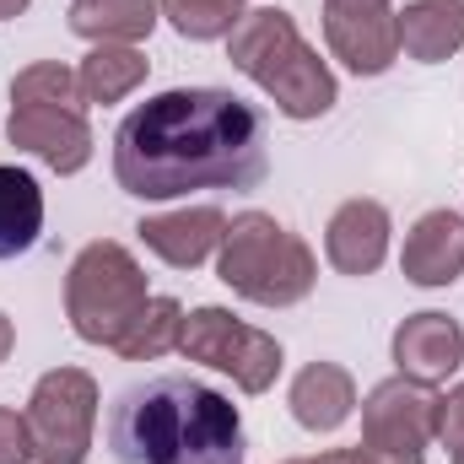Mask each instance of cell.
<instances>
[{
	"label": "cell",
	"instance_id": "1",
	"mask_svg": "<svg viewBox=\"0 0 464 464\" xmlns=\"http://www.w3.org/2000/svg\"><path fill=\"white\" fill-rule=\"evenodd\" d=\"M270 173L265 114L227 87H168L114 130V179L135 200L254 189Z\"/></svg>",
	"mask_w": 464,
	"mask_h": 464
},
{
	"label": "cell",
	"instance_id": "2",
	"mask_svg": "<svg viewBox=\"0 0 464 464\" xmlns=\"http://www.w3.org/2000/svg\"><path fill=\"white\" fill-rule=\"evenodd\" d=\"M109 449L119 464H248L237 405L189 372L130 383L109 411Z\"/></svg>",
	"mask_w": 464,
	"mask_h": 464
},
{
	"label": "cell",
	"instance_id": "3",
	"mask_svg": "<svg viewBox=\"0 0 464 464\" xmlns=\"http://www.w3.org/2000/svg\"><path fill=\"white\" fill-rule=\"evenodd\" d=\"M227 60L276 103V114L297 119H324L341 103V82L335 71L319 60V49L303 38L297 16L281 5H254L243 11V22L227 38Z\"/></svg>",
	"mask_w": 464,
	"mask_h": 464
},
{
	"label": "cell",
	"instance_id": "4",
	"mask_svg": "<svg viewBox=\"0 0 464 464\" xmlns=\"http://www.w3.org/2000/svg\"><path fill=\"white\" fill-rule=\"evenodd\" d=\"M217 281L232 297L259 303V308H297L314 281H319V259L314 248L276 222L270 211H243L232 217L217 248Z\"/></svg>",
	"mask_w": 464,
	"mask_h": 464
},
{
	"label": "cell",
	"instance_id": "5",
	"mask_svg": "<svg viewBox=\"0 0 464 464\" xmlns=\"http://www.w3.org/2000/svg\"><path fill=\"white\" fill-rule=\"evenodd\" d=\"M146 297L151 292H146L140 259L114 237L87 243L65 270V319H71L76 341H87V346H114Z\"/></svg>",
	"mask_w": 464,
	"mask_h": 464
},
{
	"label": "cell",
	"instance_id": "6",
	"mask_svg": "<svg viewBox=\"0 0 464 464\" xmlns=\"http://www.w3.org/2000/svg\"><path fill=\"white\" fill-rule=\"evenodd\" d=\"M179 356L184 362H200L211 372L232 378L243 394H265L281 367H286V351L276 335L232 319V308H217V303H200L184 314V341H179Z\"/></svg>",
	"mask_w": 464,
	"mask_h": 464
},
{
	"label": "cell",
	"instance_id": "7",
	"mask_svg": "<svg viewBox=\"0 0 464 464\" xmlns=\"http://www.w3.org/2000/svg\"><path fill=\"white\" fill-rule=\"evenodd\" d=\"M22 416L38 464H87L98 427V378L87 367H49L33 383Z\"/></svg>",
	"mask_w": 464,
	"mask_h": 464
},
{
	"label": "cell",
	"instance_id": "8",
	"mask_svg": "<svg viewBox=\"0 0 464 464\" xmlns=\"http://www.w3.org/2000/svg\"><path fill=\"white\" fill-rule=\"evenodd\" d=\"M362 443L383 449V454L427 459V449L438 443V394L416 378H400V372L372 383L362 400Z\"/></svg>",
	"mask_w": 464,
	"mask_h": 464
},
{
	"label": "cell",
	"instance_id": "9",
	"mask_svg": "<svg viewBox=\"0 0 464 464\" xmlns=\"http://www.w3.org/2000/svg\"><path fill=\"white\" fill-rule=\"evenodd\" d=\"M5 140L16 151H33L54 173H82L92 162V124L87 109H60V103H11Z\"/></svg>",
	"mask_w": 464,
	"mask_h": 464
},
{
	"label": "cell",
	"instance_id": "10",
	"mask_svg": "<svg viewBox=\"0 0 464 464\" xmlns=\"http://www.w3.org/2000/svg\"><path fill=\"white\" fill-rule=\"evenodd\" d=\"M389 356H394L400 378H416V383L438 389L464 367V324L438 314V308H421V314L400 319V330L389 341Z\"/></svg>",
	"mask_w": 464,
	"mask_h": 464
},
{
	"label": "cell",
	"instance_id": "11",
	"mask_svg": "<svg viewBox=\"0 0 464 464\" xmlns=\"http://www.w3.org/2000/svg\"><path fill=\"white\" fill-rule=\"evenodd\" d=\"M389 237H394L389 206L356 195L346 206H335V217H330V227H324V259H330L341 276L362 281V276H372V270L389 259Z\"/></svg>",
	"mask_w": 464,
	"mask_h": 464
},
{
	"label": "cell",
	"instance_id": "12",
	"mask_svg": "<svg viewBox=\"0 0 464 464\" xmlns=\"http://www.w3.org/2000/svg\"><path fill=\"white\" fill-rule=\"evenodd\" d=\"M227 232V211L222 206H184V211H162V217H140L135 237L173 270H195L206 259H217Z\"/></svg>",
	"mask_w": 464,
	"mask_h": 464
},
{
	"label": "cell",
	"instance_id": "13",
	"mask_svg": "<svg viewBox=\"0 0 464 464\" xmlns=\"http://www.w3.org/2000/svg\"><path fill=\"white\" fill-rule=\"evenodd\" d=\"M400 270L411 286H454L464 276V217L438 206L427 217H416L411 232H405V248H400Z\"/></svg>",
	"mask_w": 464,
	"mask_h": 464
},
{
	"label": "cell",
	"instance_id": "14",
	"mask_svg": "<svg viewBox=\"0 0 464 464\" xmlns=\"http://www.w3.org/2000/svg\"><path fill=\"white\" fill-rule=\"evenodd\" d=\"M324 44L351 76H383L400 60V16L389 11H324Z\"/></svg>",
	"mask_w": 464,
	"mask_h": 464
},
{
	"label": "cell",
	"instance_id": "15",
	"mask_svg": "<svg viewBox=\"0 0 464 464\" xmlns=\"http://www.w3.org/2000/svg\"><path fill=\"white\" fill-rule=\"evenodd\" d=\"M286 405H292V421L303 432H341L356 411V378L341 362H308L292 378Z\"/></svg>",
	"mask_w": 464,
	"mask_h": 464
},
{
	"label": "cell",
	"instance_id": "16",
	"mask_svg": "<svg viewBox=\"0 0 464 464\" xmlns=\"http://www.w3.org/2000/svg\"><path fill=\"white\" fill-rule=\"evenodd\" d=\"M400 16V54L416 65H443L464 49V0H411Z\"/></svg>",
	"mask_w": 464,
	"mask_h": 464
},
{
	"label": "cell",
	"instance_id": "17",
	"mask_svg": "<svg viewBox=\"0 0 464 464\" xmlns=\"http://www.w3.org/2000/svg\"><path fill=\"white\" fill-rule=\"evenodd\" d=\"M162 22V0H71V33L87 44H140Z\"/></svg>",
	"mask_w": 464,
	"mask_h": 464
},
{
	"label": "cell",
	"instance_id": "18",
	"mask_svg": "<svg viewBox=\"0 0 464 464\" xmlns=\"http://www.w3.org/2000/svg\"><path fill=\"white\" fill-rule=\"evenodd\" d=\"M44 237V189L27 168L0 162V259H22Z\"/></svg>",
	"mask_w": 464,
	"mask_h": 464
},
{
	"label": "cell",
	"instance_id": "19",
	"mask_svg": "<svg viewBox=\"0 0 464 464\" xmlns=\"http://www.w3.org/2000/svg\"><path fill=\"white\" fill-rule=\"evenodd\" d=\"M146 71H151V60L140 54V44H92L87 60L76 65L82 103H124L146 82Z\"/></svg>",
	"mask_w": 464,
	"mask_h": 464
},
{
	"label": "cell",
	"instance_id": "20",
	"mask_svg": "<svg viewBox=\"0 0 464 464\" xmlns=\"http://www.w3.org/2000/svg\"><path fill=\"white\" fill-rule=\"evenodd\" d=\"M179 341H184V303L179 297H146L140 314L124 324V335L109 351H119L124 362H157V356L179 351Z\"/></svg>",
	"mask_w": 464,
	"mask_h": 464
},
{
	"label": "cell",
	"instance_id": "21",
	"mask_svg": "<svg viewBox=\"0 0 464 464\" xmlns=\"http://www.w3.org/2000/svg\"><path fill=\"white\" fill-rule=\"evenodd\" d=\"M248 0H162V16L179 38L189 44H217V38H232V27L243 22Z\"/></svg>",
	"mask_w": 464,
	"mask_h": 464
},
{
	"label": "cell",
	"instance_id": "22",
	"mask_svg": "<svg viewBox=\"0 0 464 464\" xmlns=\"http://www.w3.org/2000/svg\"><path fill=\"white\" fill-rule=\"evenodd\" d=\"M11 103H60V109H87L82 103V82L71 65L60 60H33L27 71L11 76Z\"/></svg>",
	"mask_w": 464,
	"mask_h": 464
},
{
	"label": "cell",
	"instance_id": "23",
	"mask_svg": "<svg viewBox=\"0 0 464 464\" xmlns=\"http://www.w3.org/2000/svg\"><path fill=\"white\" fill-rule=\"evenodd\" d=\"M438 443L449 454H464V383L438 394Z\"/></svg>",
	"mask_w": 464,
	"mask_h": 464
},
{
	"label": "cell",
	"instance_id": "24",
	"mask_svg": "<svg viewBox=\"0 0 464 464\" xmlns=\"http://www.w3.org/2000/svg\"><path fill=\"white\" fill-rule=\"evenodd\" d=\"M0 464H33L27 416H16L11 405H0Z\"/></svg>",
	"mask_w": 464,
	"mask_h": 464
},
{
	"label": "cell",
	"instance_id": "25",
	"mask_svg": "<svg viewBox=\"0 0 464 464\" xmlns=\"http://www.w3.org/2000/svg\"><path fill=\"white\" fill-rule=\"evenodd\" d=\"M281 464H378L362 443L356 449H330V454H308V459H281Z\"/></svg>",
	"mask_w": 464,
	"mask_h": 464
},
{
	"label": "cell",
	"instance_id": "26",
	"mask_svg": "<svg viewBox=\"0 0 464 464\" xmlns=\"http://www.w3.org/2000/svg\"><path fill=\"white\" fill-rule=\"evenodd\" d=\"M324 11H389V0H324Z\"/></svg>",
	"mask_w": 464,
	"mask_h": 464
},
{
	"label": "cell",
	"instance_id": "27",
	"mask_svg": "<svg viewBox=\"0 0 464 464\" xmlns=\"http://www.w3.org/2000/svg\"><path fill=\"white\" fill-rule=\"evenodd\" d=\"M11 346H16V324H11V319L0 314V362L11 356Z\"/></svg>",
	"mask_w": 464,
	"mask_h": 464
},
{
	"label": "cell",
	"instance_id": "28",
	"mask_svg": "<svg viewBox=\"0 0 464 464\" xmlns=\"http://www.w3.org/2000/svg\"><path fill=\"white\" fill-rule=\"evenodd\" d=\"M33 0H0V22H11V16H22Z\"/></svg>",
	"mask_w": 464,
	"mask_h": 464
},
{
	"label": "cell",
	"instance_id": "29",
	"mask_svg": "<svg viewBox=\"0 0 464 464\" xmlns=\"http://www.w3.org/2000/svg\"><path fill=\"white\" fill-rule=\"evenodd\" d=\"M454 464H464V454H454Z\"/></svg>",
	"mask_w": 464,
	"mask_h": 464
}]
</instances>
